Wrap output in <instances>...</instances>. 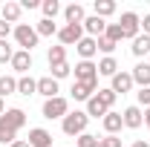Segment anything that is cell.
Segmentation results:
<instances>
[{
	"mask_svg": "<svg viewBox=\"0 0 150 147\" xmlns=\"http://www.w3.org/2000/svg\"><path fill=\"white\" fill-rule=\"evenodd\" d=\"M40 9H43V18L46 20H55V15L61 12V3H58V0H43Z\"/></svg>",
	"mask_w": 150,
	"mask_h": 147,
	"instance_id": "27",
	"label": "cell"
},
{
	"mask_svg": "<svg viewBox=\"0 0 150 147\" xmlns=\"http://www.w3.org/2000/svg\"><path fill=\"white\" fill-rule=\"evenodd\" d=\"M35 32H38V37H40V35H43V37H49V35H58V26L52 23V20H46V18H43V20H40V23L35 26Z\"/></svg>",
	"mask_w": 150,
	"mask_h": 147,
	"instance_id": "28",
	"label": "cell"
},
{
	"mask_svg": "<svg viewBox=\"0 0 150 147\" xmlns=\"http://www.w3.org/2000/svg\"><path fill=\"white\" fill-rule=\"evenodd\" d=\"M130 49H133V55H136V58H144V55L150 58V35H139L136 40H133Z\"/></svg>",
	"mask_w": 150,
	"mask_h": 147,
	"instance_id": "20",
	"label": "cell"
},
{
	"mask_svg": "<svg viewBox=\"0 0 150 147\" xmlns=\"http://www.w3.org/2000/svg\"><path fill=\"white\" fill-rule=\"evenodd\" d=\"M69 112V101L64 98V95H58V98H46L43 101V118H64Z\"/></svg>",
	"mask_w": 150,
	"mask_h": 147,
	"instance_id": "4",
	"label": "cell"
},
{
	"mask_svg": "<svg viewBox=\"0 0 150 147\" xmlns=\"http://www.w3.org/2000/svg\"><path fill=\"white\" fill-rule=\"evenodd\" d=\"M104 37H110L112 43L124 40V35H121V26H118V23H107V32H104Z\"/></svg>",
	"mask_w": 150,
	"mask_h": 147,
	"instance_id": "31",
	"label": "cell"
},
{
	"mask_svg": "<svg viewBox=\"0 0 150 147\" xmlns=\"http://www.w3.org/2000/svg\"><path fill=\"white\" fill-rule=\"evenodd\" d=\"M130 75H133V84H139V90L142 87H150V64H144V61L136 64Z\"/></svg>",
	"mask_w": 150,
	"mask_h": 147,
	"instance_id": "16",
	"label": "cell"
},
{
	"mask_svg": "<svg viewBox=\"0 0 150 147\" xmlns=\"http://www.w3.org/2000/svg\"><path fill=\"white\" fill-rule=\"evenodd\" d=\"M133 147H150V144H147V141H136Z\"/></svg>",
	"mask_w": 150,
	"mask_h": 147,
	"instance_id": "42",
	"label": "cell"
},
{
	"mask_svg": "<svg viewBox=\"0 0 150 147\" xmlns=\"http://www.w3.org/2000/svg\"><path fill=\"white\" fill-rule=\"evenodd\" d=\"M95 15H98V18H110L112 12H115V3H112V0H95Z\"/></svg>",
	"mask_w": 150,
	"mask_h": 147,
	"instance_id": "25",
	"label": "cell"
},
{
	"mask_svg": "<svg viewBox=\"0 0 150 147\" xmlns=\"http://www.w3.org/2000/svg\"><path fill=\"white\" fill-rule=\"evenodd\" d=\"M84 37V26H64V29H58V40L64 43V46H78V40Z\"/></svg>",
	"mask_w": 150,
	"mask_h": 147,
	"instance_id": "7",
	"label": "cell"
},
{
	"mask_svg": "<svg viewBox=\"0 0 150 147\" xmlns=\"http://www.w3.org/2000/svg\"><path fill=\"white\" fill-rule=\"evenodd\" d=\"M95 43H98V49H101V52H104V55H112V49H115V43H112L110 37H95Z\"/></svg>",
	"mask_w": 150,
	"mask_h": 147,
	"instance_id": "34",
	"label": "cell"
},
{
	"mask_svg": "<svg viewBox=\"0 0 150 147\" xmlns=\"http://www.w3.org/2000/svg\"><path fill=\"white\" fill-rule=\"evenodd\" d=\"M121 118H124V127H130V130H139L144 124V112L139 110V107H127V110L121 112Z\"/></svg>",
	"mask_w": 150,
	"mask_h": 147,
	"instance_id": "11",
	"label": "cell"
},
{
	"mask_svg": "<svg viewBox=\"0 0 150 147\" xmlns=\"http://www.w3.org/2000/svg\"><path fill=\"white\" fill-rule=\"evenodd\" d=\"M110 90L115 92V95H118V92H121V95L130 92L133 90V75L130 72H115V75H112V87H110Z\"/></svg>",
	"mask_w": 150,
	"mask_h": 147,
	"instance_id": "12",
	"label": "cell"
},
{
	"mask_svg": "<svg viewBox=\"0 0 150 147\" xmlns=\"http://www.w3.org/2000/svg\"><path fill=\"white\" fill-rule=\"evenodd\" d=\"M35 6H40L38 0H23V3H20V9H35Z\"/></svg>",
	"mask_w": 150,
	"mask_h": 147,
	"instance_id": "38",
	"label": "cell"
},
{
	"mask_svg": "<svg viewBox=\"0 0 150 147\" xmlns=\"http://www.w3.org/2000/svg\"><path fill=\"white\" fill-rule=\"evenodd\" d=\"M20 15H23L20 3H6V6H0V20H6V23H18Z\"/></svg>",
	"mask_w": 150,
	"mask_h": 147,
	"instance_id": "18",
	"label": "cell"
},
{
	"mask_svg": "<svg viewBox=\"0 0 150 147\" xmlns=\"http://www.w3.org/2000/svg\"><path fill=\"white\" fill-rule=\"evenodd\" d=\"M118 72V61L112 55H107V58H101L98 61V75H107V78H112V75Z\"/></svg>",
	"mask_w": 150,
	"mask_h": 147,
	"instance_id": "21",
	"label": "cell"
},
{
	"mask_svg": "<svg viewBox=\"0 0 150 147\" xmlns=\"http://www.w3.org/2000/svg\"><path fill=\"white\" fill-rule=\"evenodd\" d=\"M144 124L150 127V107H147V112H144Z\"/></svg>",
	"mask_w": 150,
	"mask_h": 147,
	"instance_id": "41",
	"label": "cell"
},
{
	"mask_svg": "<svg viewBox=\"0 0 150 147\" xmlns=\"http://www.w3.org/2000/svg\"><path fill=\"white\" fill-rule=\"evenodd\" d=\"M46 61H49V66H52V64H64V61H67V49H64V46H49Z\"/></svg>",
	"mask_w": 150,
	"mask_h": 147,
	"instance_id": "26",
	"label": "cell"
},
{
	"mask_svg": "<svg viewBox=\"0 0 150 147\" xmlns=\"http://www.w3.org/2000/svg\"><path fill=\"white\" fill-rule=\"evenodd\" d=\"M87 121H90V115L87 112H81V110H75V112H67L64 115V133L67 136H81V133H87Z\"/></svg>",
	"mask_w": 150,
	"mask_h": 147,
	"instance_id": "2",
	"label": "cell"
},
{
	"mask_svg": "<svg viewBox=\"0 0 150 147\" xmlns=\"http://www.w3.org/2000/svg\"><path fill=\"white\" fill-rule=\"evenodd\" d=\"M118 26H121V35L130 37V40H136V37L142 35V20H139L136 12H124L121 20H118Z\"/></svg>",
	"mask_w": 150,
	"mask_h": 147,
	"instance_id": "5",
	"label": "cell"
},
{
	"mask_svg": "<svg viewBox=\"0 0 150 147\" xmlns=\"http://www.w3.org/2000/svg\"><path fill=\"white\" fill-rule=\"evenodd\" d=\"M101 124H104V130H107V136H115L118 130L124 127V118H121V112H107L104 118H101Z\"/></svg>",
	"mask_w": 150,
	"mask_h": 147,
	"instance_id": "15",
	"label": "cell"
},
{
	"mask_svg": "<svg viewBox=\"0 0 150 147\" xmlns=\"http://www.w3.org/2000/svg\"><path fill=\"white\" fill-rule=\"evenodd\" d=\"M18 92H20V95H35V92H38V81L29 78V75L18 78Z\"/></svg>",
	"mask_w": 150,
	"mask_h": 147,
	"instance_id": "23",
	"label": "cell"
},
{
	"mask_svg": "<svg viewBox=\"0 0 150 147\" xmlns=\"http://www.w3.org/2000/svg\"><path fill=\"white\" fill-rule=\"evenodd\" d=\"M95 98H98V101H101V104L110 110L112 104H115V98H118V95H115L112 90H98V92H95Z\"/></svg>",
	"mask_w": 150,
	"mask_h": 147,
	"instance_id": "29",
	"label": "cell"
},
{
	"mask_svg": "<svg viewBox=\"0 0 150 147\" xmlns=\"http://www.w3.org/2000/svg\"><path fill=\"white\" fill-rule=\"evenodd\" d=\"M26 124V112L18 110V107H12V110H6L0 115V144H15L18 141V130Z\"/></svg>",
	"mask_w": 150,
	"mask_h": 147,
	"instance_id": "1",
	"label": "cell"
},
{
	"mask_svg": "<svg viewBox=\"0 0 150 147\" xmlns=\"http://www.w3.org/2000/svg\"><path fill=\"white\" fill-rule=\"evenodd\" d=\"M147 64H150V61H147Z\"/></svg>",
	"mask_w": 150,
	"mask_h": 147,
	"instance_id": "44",
	"label": "cell"
},
{
	"mask_svg": "<svg viewBox=\"0 0 150 147\" xmlns=\"http://www.w3.org/2000/svg\"><path fill=\"white\" fill-rule=\"evenodd\" d=\"M142 29H144V35H150V15H144V20H142Z\"/></svg>",
	"mask_w": 150,
	"mask_h": 147,
	"instance_id": "39",
	"label": "cell"
},
{
	"mask_svg": "<svg viewBox=\"0 0 150 147\" xmlns=\"http://www.w3.org/2000/svg\"><path fill=\"white\" fill-rule=\"evenodd\" d=\"M107 107H104V104H101V101H98V98H90V101H87V115H90V118H104V115H107Z\"/></svg>",
	"mask_w": 150,
	"mask_h": 147,
	"instance_id": "22",
	"label": "cell"
},
{
	"mask_svg": "<svg viewBox=\"0 0 150 147\" xmlns=\"http://www.w3.org/2000/svg\"><path fill=\"white\" fill-rule=\"evenodd\" d=\"M49 69H52V78H55V81H61V78H67V75L72 72V66H69L67 61H64V64H52Z\"/></svg>",
	"mask_w": 150,
	"mask_h": 147,
	"instance_id": "30",
	"label": "cell"
},
{
	"mask_svg": "<svg viewBox=\"0 0 150 147\" xmlns=\"http://www.w3.org/2000/svg\"><path fill=\"white\" fill-rule=\"evenodd\" d=\"M75 81H81V84H95V81H98V64H93V61H78V64H75Z\"/></svg>",
	"mask_w": 150,
	"mask_h": 147,
	"instance_id": "6",
	"label": "cell"
},
{
	"mask_svg": "<svg viewBox=\"0 0 150 147\" xmlns=\"http://www.w3.org/2000/svg\"><path fill=\"white\" fill-rule=\"evenodd\" d=\"M12 147H29V141H15Z\"/></svg>",
	"mask_w": 150,
	"mask_h": 147,
	"instance_id": "40",
	"label": "cell"
},
{
	"mask_svg": "<svg viewBox=\"0 0 150 147\" xmlns=\"http://www.w3.org/2000/svg\"><path fill=\"white\" fill-rule=\"evenodd\" d=\"M75 147H98V136H93V133H81Z\"/></svg>",
	"mask_w": 150,
	"mask_h": 147,
	"instance_id": "32",
	"label": "cell"
},
{
	"mask_svg": "<svg viewBox=\"0 0 150 147\" xmlns=\"http://www.w3.org/2000/svg\"><path fill=\"white\" fill-rule=\"evenodd\" d=\"M75 49H78V55H81V61H93V55L95 52H98V43H95V37H81V40H78V46H75Z\"/></svg>",
	"mask_w": 150,
	"mask_h": 147,
	"instance_id": "13",
	"label": "cell"
},
{
	"mask_svg": "<svg viewBox=\"0 0 150 147\" xmlns=\"http://www.w3.org/2000/svg\"><path fill=\"white\" fill-rule=\"evenodd\" d=\"M9 32H12V23L0 20V40H6V37H9Z\"/></svg>",
	"mask_w": 150,
	"mask_h": 147,
	"instance_id": "37",
	"label": "cell"
},
{
	"mask_svg": "<svg viewBox=\"0 0 150 147\" xmlns=\"http://www.w3.org/2000/svg\"><path fill=\"white\" fill-rule=\"evenodd\" d=\"M38 92H40V95H46V98H58V81L52 78V75L38 78Z\"/></svg>",
	"mask_w": 150,
	"mask_h": 147,
	"instance_id": "19",
	"label": "cell"
},
{
	"mask_svg": "<svg viewBox=\"0 0 150 147\" xmlns=\"http://www.w3.org/2000/svg\"><path fill=\"white\" fill-rule=\"evenodd\" d=\"M15 40L23 52H32V46H38V32L29 26V23H18L15 26Z\"/></svg>",
	"mask_w": 150,
	"mask_h": 147,
	"instance_id": "3",
	"label": "cell"
},
{
	"mask_svg": "<svg viewBox=\"0 0 150 147\" xmlns=\"http://www.w3.org/2000/svg\"><path fill=\"white\" fill-rule=\"evenodd\" d=\"M81 26H84V32H87L90 37H101L104 32H107V20L98 18V15H90V18H84V23H81Z\"/></svg>",
	"mask_w": 150,
	"mask_h": 147,
	"instance_id": "8",
	"label": "cell"
},
{
	"mask_svg": "<svg viewBox=\"0 0 150 147\" xmlns=\"http://www.w3.org/2000/svg\"><path fill=\"white\" fill-rule=\"evenodd\" d=\"M98 147H121V139L118 136H104V139H98Z\"/></svg>",
	"mask_w": 150,
	"mask_h": 147,
	"instance_id": "35",
	"label": "cell"
},
{
	"mask_svg": "<svg viewBox=\"0 0 150 147\" xmlns=\"http://www.w3.org/2000/svg\"><path fill=\"white\" fill-rule=\"evenodd\" d=\"M12 55L15 49L9 46V40H0V64H12Z\"/></svg>",
	"mask_w": 150,
	"mask_h": 147,
	"instance_id": "33",
	"label": "cell"
},
{
	"mask_svg": "<svg viewBox=\"0 0 150 147\" xmlns=\"http://www.w3.org/2000/svg\"><path fill=\"white\" fill-rule=\"evenodd\" d=\"M26 141H29V147H52V133L43 127H32Z\"/></svg>",
	"mask_w": 150,
	"mask_h": 147,
	"instance_id": "9",
	"label": "cell"
},
{
	"mask_svg": "<svg viewBox=\"0 0 150 147\" xmlns=\"http://www.w3.org/2000/svg\"><path fill=\"white\" fill-rule=\"evenodd\" d=\"M64 18H67V23H69V26H81V23H84V18H87V15H84V6H81V3L67 6V9H64Z\"/></svg>",
	"mask_w": 150,
	"mask_h": 147,
	"instance_id": "17",
	"label": "cell"
},
{
	"mask_svg": "<svg viewBox=\"0 0 150 147\" xmlns=\"http://www.w3.org/2000/svg\"><path fill=\"white\" fill-rule=\"evenodd\" d=\"M136 98H139V104H144V107H150V87H142V90L136 92Z\"/></svg>",
	"mask_w": 150,
	"mask_h": 147,
	"instance_id": "36",
	"label": "cell"
},
{
	"mask_svg": "<svg viewBox=\"0 0 150 147\" xmlns=\"http://www.w3.org/2000/svg\"><path fill=\"white\" fill-rule=\"evenodd\" d=\"M12 69L20 72V75H26L29 69H32V52H23V49L15 52V55H12Z\"/></svg>",
	"mask_w": 150,
	"mask_h": 147,
	"instance_id": "10",
	"label": "cell"
},
{
	"mask_svg": "<svg viewBox=\"0 0 150 147\" xmlns=\"http://www.w3.org/2000/svg\"><path fill=\"white\" fill-rule=\"evenodd\" d=\"M12 92H18V78L0 75V98H6V95H12Z\"/></svg>",
	"mask_w": 150,
	"mask_h": 147,
	"instance_id": "24",
	"label": "cell"
},
{
	"mask_svg": "<svg viewBox=\"0 0 150 147\" xmlns=\"http://www.w3.org/2000/svg\"><path fill=\"white\" fill-rule=\"evenodd\" d=\"M3 112H6V107H3V98H0V115H3Z\"/></svg>",
	"mask_w": 150,
	"mask_h": 147,
	"instance_id": "43",
	"label": "cell"
},
{
	"mask_svg": "<svg viewBox=\"0 0 150 147\" xmlns=\"http://www.w3.org/2000/svg\"><path fill=\"white\" fill-rule=\"evenodd\" d=\"M95 90H98V81H95V84H81V81H75L72 84V98L75 101H90Z\"/></svg>",
	"mask_w": 150,
	"mask_h": 147,
	"instance_id": "14",
	"label": "cell"
}]
</instances>
